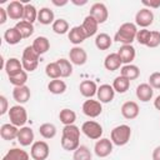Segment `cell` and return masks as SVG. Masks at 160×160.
<instances>
[{
  "instance_id": "obj_1",
  "label": "cell",
  "mask_w": 160,
  "mask_h": 160,
  "mask_svg": "<svg viewBox=\"0 0 160 160\" xmlns=\"http://www.w3.org/2000/svg\"><path fill=\"white\" fill-rule=\"evenodd\" d=\"M80 129L76 125H65L61 135V146L64 150L75 151L80 146Z\"/></svg>"
},
{
  "instance_id": "obj_2",
  "label": "cell",
  "mask_w": 160,
  "mask_h": 160,
  "mask_svg": "<svg viewBox=\"0 0 160 160\" xmlns=\"http://www.w3.org/2000/svg\"><path fill=\"white\" fill-rule=\"evenodd\" d=\"M138 28L132 22H124L120 25L118 31L115 32L114 40L118 42H121L122 45H131L132 41L136 39Z\"/></svg>"
},
{
  "instance_id": "obj_3",
  "label": "cell",
  "mask_w": 160,
  "mask_h": 160,
  "mask_svg": "<svg viewBox=\"0 0 160 160\" xmlns=\"http://www.w3.org/2000/svg\"><path fill=\"white\" fill-rule=\"evenodd\" d=\"M130 136H131V128L129 125H125V124L115 126L110 134V139H111L112 144L118 145V146L126 145L130 140Z\"/></svg>"
},
{
  "instance_id": "obj_4",
  "label": "cell",
  "mask_w": 160,
  "mask_h": 160,
  "mask_svg": "<svg viewBox=\"0 0 160 160\" xmlns=\"http://www.w3.org/2000/svg\"><path fill=\"white\" fill-rule=\"evenodd\" d=\"M39 54L32 49V46H26L22 51L21 64L25 71H34L39 65Z\"/></svg>"
},
{
  "instance_id": "obj_5",
  "label": "cell",
  "mask_w": 160,
  "mask_h": 160,
  "mask_svg": "<svg viewBox=\"0 0 160 160\" xmlns=\"http://www.w3.org/2000/svg\"><path fill=\"white\" fill-rule=\"evenodd\" d=\"M9 119H10V124L15 125V126H20L22 128L25 125V122L28 121V112L26 109L22 105H14L9 109Z\"/></svg>"
},
{
  "instance_id": "obj_6",
  "label": "cell",
  "mask_w": 160,
  "mask_h": 160,
  "mask_svg": "<svg viewBox=\"0 0 160 160\" xmlns=\"http://www.w3.org/2000/svg\"><path fill=\"white\" fill-rule=\"evenodd\" d=\"M81 131L89 139L99 140L102 135V126L94 120H88L81 125Z\"/></svg>"
},
{
  "instance_id": "obj_7",
  "label": "cell",
  "mask_w": 160,
  "mask_h": 160,
  "mask_svg": "<svg viewBox=\"0 0 160 160\" xmlns=\"http://www.w3.org/2000/svg\"><path fill=\"white\" fill-rule=\"evenodd\" d=\"M49 154H50V149H49V145H48L46 141L39 140V141H35L31 145L30 156L34 160H46Z\"/></svg>"
},
{
  "instance_id": "obj_8",
  "label": "cell",
  "mask_w": 160,
  "mask_h": 160,
  "mask_svg": "<svg viewBox=\"0 0 160 160\" xmlns=\"http://www.w3.org/2000/svg\"><path fill=\"white\" fill-rule=\"evenodd\" d=\"M89 15L92 16L99 24H104L108 20V18H109V11H108V8H106L105 4L95 2V4L91 5Z\"/></svg>"
},
{
  "instance_id": "obj_9",
  "label": "cell",
  "mask_w": 160,
  "mask_h": 160,
  "mask_svg": "<svg viewBox=\"0 0 160 160\" xmlns=\"http://www.w3.org/2000/svg\"><path fill=\"white\" fill-rule=\"evenodd\" d=\"M152 21H154V12L150 9L142 8L135 15V24L142 29H146L148 26H150Z\"/></svg>"
},
{
  "instance_id": "obj_10",
  "label": "cell",
  "mask_w": 160,
  "mask_h": 160,
  "mask_svg": "<svg viewBox=\"0 0 160 160\" xmlns=\"http://www.w3.org/2000/svg\"><path fill=\"white\" fill-rule=\"evenodd\" d=\"M102 111L101 102L99 100H85L82 104V112L89 118H98Z\"/></svg>"
},
{
  "instance_id": "obj_11",
  "label": "cell",
  "mask_w": 160,
  "mask_h": 160,
  "mask_svg": "<svg viewBox=\"0 0 160 160\" xmlns=\"http://www.w3.org/2000/svg\"><path fill=\"white\" fill-rule=\"evenodd\" d=\"M94 151H95V155L99 156V158H106V156H109L111 154V151H112V141L110 139H106V138L99 139L95 142Z\"/></svg>"
},
{
  "instance_id": "obj_12",
  "label": "cell",
  "mask_w": 160,
  "mask_h": 160,
  "mask_svg": "<svg viewBox=\"0 0 160 160\" xmlns=\"http://www.w3.org/2000/svg\"><path fill=\"white\" fill-rule=\"evenodd\" d=\"M69 59H70L71 64L81 66L88 61V54H86L85 49H82L80 46H74L69 51Z\"/></svg>"
},
{
  "instance_id": "obj_13",
  "label": "cell",
  "mask_w": 160,
  "mask_h": 160,
  "mask_svg": "<svg viewBox=\"0 0 160 160\" xmlns=\"http://www.w3.org/2000/svg\"><path fill=\"white\" fill-rule=\"evenodd\" d=\"M96 96H98V100L102 104H108L110 101H112L114 96H115V90L112 88V85H109V84H102L98 88V92H96Z\"/></svg>"
},
{
  "instance_id": "obj_14",
  "label": "cell",
  "mask_w": 160,
  "mask_h": 160,
  "mask_svg": "<svg viewBox=\"0 0 160 160\" xmlns=\"http://www.w3.org/2000/svg\"><path fill=\"white\" fill-rule=\"evenodd\" d=\"M18 142L21 145V146H29V145H32L35 141H34V131L29 126H22L19 129V132H18V138H16Z\"/></svg>"
},
{
  "instance_id": "obj_15",
  "label": "cell",
  "mask_w": 160,
  "mask_h": 160,
  "mask_svg": "<svg viewBox=\"0 0 160 160\" xmlns=\"http://www.w3.org/2000/svg\"><path fill=\"white\" fill-rule=\"evenodd\" d=\"M24 6L20 1H11L6 6V12H8V16L11 19V20H20L24 18Z\"/></svg>"
},
{
  "instance_id": "obj_16",
  "label": "cell",
  "mask_w": 160,
  "mask_h": 160,
  "mask_svg": "<svg viewBox=\"0 0 160 160\" xmlns=\"http://www.w3.org/2000/svg\"><path fill=\"white\" fill-rule=\"evenodd\" d=\"M121 115L128 119V120H132L135 118H138L139 112H140V109H139V105L138 102L135 101H126L121 105Z\"/></svg>"
},
{
  "instance_id": "obj_17",
  "label": "cell",
  "mask_w": 160,
  "mask_h": 160,
  "mask_svg": "<svg viewBox=\"0 0 160 160\" xmlns=\"http://www.w3.org/2000/svg\"><path fill=\"white\" fill-rule=\"evenodd\" d=\"M68 38H69L70 42H71V44H74L75 46L80 45L81 42H84V41H85V39H88V36H86V34H85V31H84V29H82V26H81V25L71 28V29L69 30Z\"/></svg>"
},
{
  "instance_id": "obj_18",
  "label": "cell",
  "mask_w": 160,
  "mask_h": 160,
  "mask_svg": "<svg viewBox=\"0 0 160 160\" xmlns=\"http://www.w3.org/2000/svg\"><path fill=\"white\" fill-rule=\"evenodd\" d=\"M30 96H31L30 88H28L26 85H24V86H16L12 90V98H14V100L19 105L28 102L30 100Z\"/></svg>"
},
{
  "instance_id": "obj_19",
  "label": "cell",
  "mask_w": 160,
  "mask_h": 160,
  "mask_svg": "<svg viewBox=\"0 0 160 160\" xmlns=\"http://www.w3.org/2000/svg\"><path fill=\"white\" fill-rule=\"evenodd\" d=\"M118 54L121 59V62L128 65V64H131V61L135 59L136 51H135V48L132 45H122L118 50Z\"/></svg>"
},
{
  "instance_id": "obj_20",
  "label": "cell",
  "mask_w": 160,
  "mask_h": 160,
  "mask_svg": "<svg viewBox=\"0 0 160 160\" xmlns=\"http://www.w3.org/2000/svg\"><path fill=\"white\" fill-rule=\"evenodd\" d=\"M4 69H5V72L8 74L9 78H10V76H14V75H16V74H19L20 71L24 70L21 61H20L19 59H16V58H10V59H8L6 62H5V68H4Z\"/></svg>"
},
{
  "instance_id": "obj_21",
  "label": "cell",
  "mask_w": 160,
  "mask_h": 160,
  "mask_svg": "<svg viewBox=\"0 0 160 160\" xmlns=\"http://www.w3.org/2000/svg\"><path fill=\"white\" fill-rule=\"evenodd\" d=\"M152 95H154V90L149 84L144 82V84L138 85V88H136V98L140 101L148 102V101H150L152 99Z\"/></svg>"
},
{
  "instance_id": "obj_22",
  "label": "cell",
  "mask_w": 160,
  "mask_h": 160,
  "mask_svg": "<svg viewBox=\"0 0 160 160\" xmlns=\"http://www.w3.org/2000/svg\"><path fill=\"white\" fill-rule=\"evenodd\" d=\"M121 59L119 56L118 52H111L109 55H106L105 60H104V66L106 70L109 71H115V70H119L121 68Z\"/></svg>"
},
{
  "instance_id": "obj_23",
  "label": "cell",
  "mask_w": 160,
  "mask_h": 160,
  "mask_svg": "<svg viewBox=\"0 0 160 160\" xmlns=\"http://www.w3.org/2000/svg\"><path fill=\"white\" fill-rule=\"evenodd\" d=\"M81 26H82V29H84V31H85L86 36H88V38H90V36H94V35L98 32L99 22H98L92 16L88 15V16H85V19H84V21H82Z\"/></svg>"
},
{
  "instance_id": "obj_24",
  "label": "cell",
  "mask_w": 160,
  "mask_h": 160,
  "mask_svg": "<svg viewBox=\"0 0 160 160\" xmlns=\"http://www.w3.org/2000/svg\"><path fill=\"white\" fill-rule=\"evenodd\" d=\"M79 90H80V94L84 96V98H92L94 95H96L98 92V86L96 84L92 81V80H84L80 86H79Z\"/></svg>"
},
{
  "instance_id": "obj_25",
  "label": "cell",
  "mask_w": 160,
  "mask_h": 160,
  "mask_svg": "<svg viewBox=\"0 0 160 160\" xmlns=\"http://www.w3.org/2000/svg\"><path fill=\"white\" fill-rule=\"evenodd\" d=\"M18 132H19L18 126H15L12 124H4L0 128V136L4 140H8V141L16 139L18 138Z\"/></svg>"
},
{
  "instance_id": "obj_26",
  "label": "cell",
  "mask_w": 160,
  "mask_h": 160,
  "mask_svg": "<svg viewBox=\"0 0 160 160\" xmlns=\"http://www.w3.org/2000/svg\"><path fill=\"white\" fill-rule=\"evenodd\" d=\"M32 49L39 54V55H42L45 52L49 51L50 49V41L46 36H38L34 41H32Z\"/></svg>"
},
{
  "instance_id": "obj_27",
  "label": "cell",
  "mask_w": 160,
  "mask_h": 160,
  "mask_svg": "<svg viewBox=\"0 0 160 160\" xmlns=\"http://www.w3.org/2000/svg\"><path fill=\"white\" fill-rule=\"evenodd\" d=\"M120 75L131 81V80H135V79L139 78L140 70H139V68H138L136 65H134V64H128V65H124V66L120 68Z\"/></svg>"
},
{
  "instance_id": "obj_28",
  "label": "cell",
  "mask_w": 160,
  "mask_h": 160,
  "mask_svg": "<svg viewBox=\"0 0 160 160\" xmlns=\"http://www.w3.org/2000/svg\"><path fill=\"white\" fill-rule=\"evenodd\" d=\"M4 40L9 44V45H16L22 40L21 34L19 32V30L14 26V28H9L5 30L4 32Z\"/></svg>"
},
{
  "instance_id": "obj_29",
  "label": "cell",
  "mask_w": 160,
  "mask_h": 160,
  "mask_svg": "<svg viewBox=\"0 0 160 160\" xmlns=\"http://www.w3.org/2000/svg\"><path fill=\"white\" fill-rule=\"evenodd\" d=\"M2 160H29V154L22 149L12 148L4 155Z\"/></svg>"
},
{
  "instance_id": "obj_30",
  "label": "cell",
  "mask_w": 160,
  "mask_h": 160,
  "mask_svg": "<svg viewBox=\"0 0 160 160\" xmlns=\"http://www.w3.org/2000/svg\"><path fill=\"white\" fill-rule=\"evenodd\" d=\"M38 21L42 25H52V22L55 21L52 10H50L49 8H41L38 12Z\"/></svg>"
},
{
  "instance_id": "obj_31",
  "label": "cell",
  "mask_w": 160,
  "mask_h": 160,
  "mask_svg": "<svg viewBox=\"0 0 160 160\" xmlns=\"http://www.w3.org/2000/svg\"><path fill=\"white\" fill-rule=\"evenodd\" d=\"M15 28L19 30V32H20L21 36H22V39H28V38H30V36L34 34V24L28 22V21H25V20L18 21L16 25H15Z\"/></svg>"
},
{
  "instance_id": "obj_32",
  "label": "cell",
  "mask_w": 160,
  "mask_h": 160,
  "mask_svg": "<svg viewBox=\"0 0 160 160\" xmlns=\"http://www.w3.org/2000/svg\"><path fill=\"white\" fill-rule=\"evenodd\" d=\"M111 44H112V39L110 38V35H108L105 32H100L95 38V46L99 50H108V49H110Z\"/></svg>"
},
{
  "instance_id": "obj_33",
  "label": "cell",
  "mask_w": 160,
  "mask_h": 160,
  "mask_svg": "<svg viewBox=\"0 0 160 160\" xmlns=\"http://www.w3.org/2000/svg\"><path fill=\"white\" fill-rule=\"evenodd\" d=\"M112 88H114V90H115L116 92L124 94V92H126V91L129 90V88H130V80H128L126 78L119 75V76H116V78L114 79V81H112Z\"/></svg>"
},
{
  "instance_id": "obj_34",
  "label": "cell",
  "mask_w": 160,
  "mask_h": 160,
  "mask_svg": "<svg viewBox=\"0 0 160 160\" xmlns=\"http://www.w3.org/2000/svg\"><path fill=\"white\" fill-rule=\"evenodd\" d=\"M48 90L54 95H60L66 91V84L64 80L54 79L48 84Z\"/></svg>"
},
{
  "instance_id": "obj_35",
  "label": "cell",
  "mask_w": 160,
  "mask_h": 160,
  "mask_svg": "<svg viewBox=\"0 0 160 160\" xmlns=\"http://www.w3.org/2000/svg\"><path fill=\"white\" fill-rule=\"evenodd\" d=\"M59 119L64 124V126L65 125H72L76 120V114L71 109H62L59 112Z\"/></svg>"
},
{
  "instance_id": "obj_36",
  "label": "cell",
  "mask_w": 160,
  "mask_h": 160,
  "mask_svg": "<svg viewBox=\"0 0 160 160\" xmlns=\"http://www.w3.org/2000/svg\"><path fill=\"white\" fill-rule=\"evenodd\" d=\"M39 132H40V135H41L44 139H52V138H55L58 130H56V126H55L54 124H51V122H45V124L40 125Z\"/></svg>"
},
{
  "instance_id": "obj_37",
  "label": "cell",
  "mask_w": 160,
  "mask_h": 160,
  "mask_svg": "<svg viewBox=\"0 0 160 160\" xmlns=\"http://www.w3.org/2000/svg\"><path fill=\"white\" fill-rule=\"evenodd\" d=\"M38 12H39V10H36L34 5H31V4H25V6H24V18H22V20L34 24V21L38 20Z\"/></svg>"
},
{
  "instance_id": "obj_38",
  "label": "cell",
  "mask_w": 160,
  "mask_h": 160,
  "mask_svg": "<svg viewBox=\"0 0 160 160\" xmlns=\"http://www.w3.org/2000/svg\"><path fill=\"white\" fill-rule=\"evenodd\" d=\"M59 68H60V71H61V78H69L71 74H72V64L70 60L68 59H59L56 60Z\"/></svg>"
},
{
  "instance_id": "obj_39",
  "label": "cell",
  "mask_w": 160,
  "mask_h": 160,
  "mask_svg": "<svg viewBox=\"0 0 160 160\" xmlns=\"http://www.w3.org/2000/svg\"><path fill=\"white\" fill-rule=\"evenodd\" d=\"M52 31L55 34H59V35H64L69 31V22L65 20V19H56L54 22H52Z\"/></svg>"
},
{
  "instance_id": "obj_40",
  "label": "cell",
  "mask_w": 160,
  "mask_h": 160,
  "mask_svg": "<svg viewBox=\"0 0 160 160\" xmlns=\"http://www.w3.org/2000/svg\"><path fill=\"white\" fill-rule=\"evenodd\" d=\"M72 160H91V151L88 146L80 145L72 155Z\"/></svg>"
},
{
  "instance_id": "obj_41",
  "label": "cell",
  "mask_w": 160,
  "mask_h": 160,
  "mask_svg": "<svg viewBox=\"0 0 160 160\" xmlns=\"http://www.w3.org/2000/svg\"><path fill=\"white\" fill-rule=\"evenodd\" d=\"M45 74L50 78V79H60L61 78V71H60V68L58 65L56 61L54 62H49L46 66H45Z\"/></svg>"
},
{
  "instance_id": "obj_42",
  "label": "cell",
  "mask_w": 160,
  "mask_h": 160,
  "mask_svg": "<svg viewBox=\"0 0 160 160\" xmlns=\"http://www.w3.org/2000/svg\"><path fill=\"white\" fill-rule=\"evenodd\" d=\"M9 81H10V84L14 85L15 88H16V86H24V85L26 84V81H28V72H26L25 70H22V71H20V72L16 74V75L10 76V78H9Z\"/></svg>"
},
{
  "instance_id": "obj_43",
  "label": "cell",
  "mask_w": 160,
  "mask_h": 160,
  "mask_svg": "<svg viewBox=\"0 0 160 160\" xmlns=\"http://www.w3.org/2000/svg\"><path fill=\"white\" fill-rule=\"evenodd\" d=\"M150 35H151V31L148 30V29H140L138 30V34H136V41L140 44V45H148L149 40H150Z\"/></svg>"
},
{
  "instance_id": "obj_44",
  "label": "cell",
  "mask_w": 160,
  "mask_h": 160,
  "mask_svg": "<svg viewBox=\"0 0 160 160\" xmlns=\"http://www.w3.org/2000/svg\"><path fill=\"white\" fill-rule=\"evenodd\" d=\"M160 45V31H151V35H150V40L148 42V48H156Z\"/></svg>"
},
{
  "instance_id": "obj_45",
  "label": "cell",
  "mask_w": 160,
  "mask_h": 160,
  "mask_svg": "<svg viewBox=\"0 0 160 160\" xmlns=\"http://www.w3.org/2000/svg\"><path fill=\"white\" fill-rule=\"evenodd\" d=\"M152 89H160V71L152 72L149 76V82H148Z\"/></svg>"
},
{
  "instance_id": "obj_46",
  "label": "cell",
  "mask_w": 160,
  "mask_h": 160,
  "mask_svg": "<svg viewBox=\"0 0 160 160\" xmlns=\"http://www.w3.org/2000/svg\"><path fill=\"white\" fill-rule=\"evenodd\" d=\"M8 106H9V104H8V99H6V96L0 95V115H4L6 111H9Z\"/></svg>"
},
{
  "instance_id": "obj_47",
  "label": "cell",
  "mask_w": 160,
  "mask_h": 160,
  "mask_svg": "<svg viewBox=\"0 0 160 160\" xmlns=\"http://www.w3.org/2000/svg\"><path fill=\"white\" fill-rule=\"evenodd\" d=\"M141 4L144 6H146V9H158L160 8V0H154V1H148V0H142Z\"/></svg>"
},
{
  "instance_id": "obj_48",
  "label": "cell",
  "mask_w": 160,
  "mask_h": 160,
  "mask_svg": "<svg viewBox=\"0 0 160 160\" xmlns=\"http://www.w3.org/2000/svg\"><path fill=\"white\" fill-rule=\"evenodd\" d=\"M8 12H6V9H4V8H0V25H2V24H5L6 22V20H8Z\"/></svg>"
},
{
  "instance_id": "obj_49",
  "label": "cell",
  "mask_w": 160,
  "mask_h": 160,
  "mask_svg": "<svg viewBox=\"0 0 160 160\" xmlns=\"http://www.w3.org/2000/svg\"><path fill=\"white\" fill-rule=\"evenodd\" d=\"M152 160H160V145L152 150Z\"/></svg>"
},
{
  "instance_id": "obj_50",
  "label": "cell",
  "mask_w": 160,
  "mask_h": 160,
  "mask_svg": "<svg viewBox=\"0 0 160 160\" xmlns=\"http://www.w3.org/2000/svg\"><path fill=\"white\" fill-rule=\"evenodd\" d=\"M154 106H155L156 110L160 111V95H158V96L155 98V100H154Z\"/></svg>"
},
{
  "instance_id": "obj_51",
  "label": "cell",
  "mask_w": 160,
  "mask_h": 160,
  "mask_svg": "<svg viewBox=\"0 0 160 160\" xmlns=\"http://www.w3.org/2000/svg\"><path fill=\"white\" fill-rule=\"evenodd\" d=\"M52 4L55 6H64L68 4V0H62V1H58V0H52Z\"/></svg>"
},
{
  "instance_id": "obj_52",
  "label": "cell",
  "mask_w": 160,
  "mask_h": 160,
  "mask_svg": "<svg viewBox=\"0 0 160 160\" xmlns=\"http://www.w3.org/2000/svg\"><path fill=\"white\" fill-rule=\"evenodd\" d=\"M71 2H72L74 5H78V6H81V5H85V4H88V1H86V0H82V1H78V0H71Z\"/></svg>"
}]
</instances>
